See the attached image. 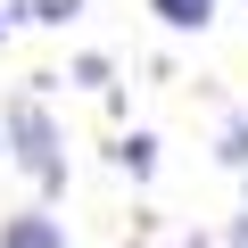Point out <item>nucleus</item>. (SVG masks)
<instances>
[{"instance_id":"obj_3","label":"nucleus","mask_w":248,"mask_h":248,"mask_svg":"<svg viewBox=\"0 0 248 248\" xmlns=\"http://www.w3.org/2000/svg\"><path fill=\"white\" fill-rule=\"evenodd\" d=\"M149 9H157L174 33H207V25H215V0H149Z\"/></svg>"},{"instance_id":"obj_5","label":"nucleus","mask_w":248,"mask_h":248,"mask_svg":"<svg viewBox=\"0 0 248 248\" xmlns=\"http://www.w3.org/2000/svg\"><path fill=\"white\" fill-rule=\"evenodd\" d=\"M223 157L248 174V116H232V124H223Z\"/></svg>"},{"instance_id":"obj_8","label":"nucleus","mask_w":248,"mask_h":248,"mask_svg":"<svg viewBox=\"0 0 248 248\" xmlns=\"http://www.w3.org/2000/svg\"><path fill=\"white\" fill-rule=\"evenodd\" d=\"M17 17H25V9H17V0H0V33H9V25H17Z\"/></svg>"},{"instance_id":"obj_9","label":"nucleus","mask_w":248,"mask_h":248,"mask_svg":"<svg viewBox=\"0 0 248 248\" xmlns=\"http://www.w3.org/2000/svg\"><path fill=\"white\" fill-rule=\"evenodd\" d=\"M232 248H248V215H232Z\"/></svg>"},{"instance_id":"obj_6","label":"nucleus","mask_w":248,"mask_h":248,"mask_svg":"<svg viewBox=\"0 0 248 248\" xmlns=\"http://www.w3.org/2000/svg\"><path fill=\"white\" fill-rule=\"evenodd\" d=\"M33 17L42 25H66V17H83V0H33Z\"/></svg>"},{"instance_id":"obj_10","label":"nucleus","mask_w":248,"mask_h":248,"mask_svg":"<svg viewBox=\"0 0 248 248\" xmlns=\"http://www.w3.org/2000/svg\"><path fill=\"white\" fill-rule=\"evenodd\" d=\"M190 248H215V240H190Z\"/></svg>"},{"instance_id":"obj_2","label":"nucleus","mask_w":248,"mask_h":248,"mask_svg":"<svg viewBox=\"0 0 248 248\" xmlns=\"http://www.w3.org/2000/svg\"><path fill=\"white\" fill-rule=\"evenodd\" d=\"M0 248H66V223H58L50 207H33V215H9V223H0Z\"/></svg>"},{"instance_id":"obj_4","label":"nucleus","mask_w":248,"mask_h":248,"mask_svg":"<svg viewBox=\"0 0 248 248\" xmlns=\"http://www.w3.org/2000/svg\"><path fill=\"white\" fill-rule=\"evenodd\" d=\"M116 166H124V174H149V166H157V141H149V133L116 141Z\"/></svg>"},{"instance_id":"obj_7","label":"nucleus","mask_w":248,"mask_h":248,"mask_svg":"<svg viewBox=\"0 0 248 248\" xmlns=\"http://www.w3.org/2000/svg\"><path fill=\"white\" fill-rule=\"evenodd\" d=\"M75 83L83 91H108V58H75Z\"/></svg>"},{"instance_id":"obj_1","label":"nucleus","mask_w":248,"mask_h":248,"mask_svg":"<svg viewBox=\"0 0 248 248\" xmlns=\"http://www.w3.org/2000/svg\"><path fill=\"white\" fill-rule=\"evenodd\" d=\"M9 141H17V166L42 182V190H66V157H58V124H50V108L25 91V99H9Z\"/></svg>"}]
</instances>
